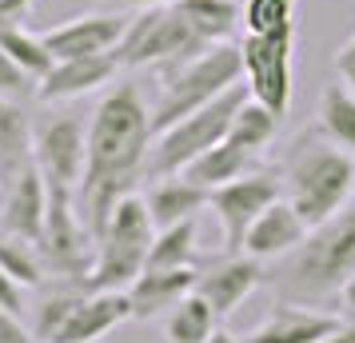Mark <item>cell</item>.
I'll return each mask as SVG.
<instances>
[{
	"label": "cell",
	"instance_id": "obj_39",
	"mask_svg": "<svg viewBox=\"0 0 355 343\" xmlns=\"http://www.w3.org/2000/svg\"><path fill=\"white\" fill-rule=\"evenodd\" d=\"M211 343H248V340H236V335H232V331H224V327H220V331H216V335H211Z\"/></svg>",
	"mask_w": 355,
	"mask_h": 343
},
{
	"label": "cell",
	"instance_id": "obj_16",
	"mask_svg": "<svg viewBox=\"0 0 355 343\" xmlns=\"http://www.w3.org/2000/svg\"><path fill=\"white\" fill-rule=\"evenodd\" d=\"M259 279H263V263L240 252V256H227V260L211 263L208 272H200V276H196V292L208 299L211 311H216L220 324H224L227 315L259 288Z\"/></svg>",
	"mask_w": 355,
	"mask_h": 343
},
{
	"label": "cell",
	"instance_id": "obj_32",
	"mask_svg": "<svg viewBox=\"0 0 355 343\" xmlns=\"http://www.w3.org/2000/svg\"><path fill=\"white\" fill-rule=\"evenodd\" d=\"M0 311H8V315H24V288H20L4 267H0Z\"/></svg>",
	"mask_w": 355,
	"mask_h": 343
},
{
	"label": "cell",
	"instance_id": "obj_24",
	"mask_svg": "<svg viewBox=\"0 0 355 343\" xmlns=\"http://www.w3.org/2000/svg\"><path fill=\"white\" fill-rule=\"evenodd\" d=\"M200 224L196 220H184V224H172V228H160L156 240H152V252H148L144 272H172V267H196L200 260Z\"/></svg>",
	"mask_w": 355,
	"mask_h": 343
},
{
	"label": "cell",
	"instance_id": "obj_22",
	"mask_svg": "<svg viewBox=\"0 0 355 343\" xmlns=\"http://www.w3.org/2000/svg\"><path fill=\"white\" fill-rule=\"evenodd\" d=\"M24 164H33V120L20 100L0 96V184H8Z\"/></svg>",
	"mask_w": 355,
	"mask_h": 343
},
{
	"label": "cell",
	"instance_id": "obj_4",
	"mask_svg": "<svg viewBox=\"0 0 355 343\" xmlns=\"http://www.w3.org/2000/svg\"><path fill=\"white\" fill-rule=\"evenodd\" d=\"M152 240H156V224L148 216L144 196L128 192L96 236V260L88 267V276L80 279L84 292H128L136 276L144 272Z\"/></svg>",
	"mask_w": 355,
	"mask_h": 343
},
{
	"label": "cell",
	"instance_id": "obj_36",
	"mask_svg": "<svg viewBox=\"0 0 355 343\" xmlns=\"http://www.w3.org/2000/svg\"><path fill=\"white\" fill-rule=\"evenodd\" d=\"M327 343H355V324H339L336 335H331Z\"/></svg>",
	"mask_w": 355,
	"mask_h": 343
},
{
	"label": "cell",
	"instance_id": "obj_20",
	"mask_svg": "<svg viewBox=\"0 0 355 343\" xmlns=\"http://www.w3.org/2000/svg\"><path fill=\"white\" fill-rule=\"evenodd\" d=\"M208 200H211L208 188L192 184L188 176H164L144 196V204H148V216H152L156 231H160V228H172V224H184V220H196L208 208Z\"/></svg>",
	"mask_w": 355,
	"mask_h": 343
},
{
	"label": "cell",
	"instance_id": "obj_37",
	"mask_svg": "<svg viewBox=\"0 0 355 343\" xmlns=\"http://www.w3.org/2000/svg\"><path fill=\"white\" fill-rule=\"evenodd\" d=\"M339 295H343V308L355 311V272H352V279L343 283V292H339Z\"/></svg>",
	"mask_w": 355,
	"mask_h": 343
},
{
	"label": "cell",
	"instance_id": "obj_5",
	"mask_svg": "<svg viewBox=\"0 0 355 343\" xmlns=\"http://www.w3.org/2000/svg\"><path fill=\"white\" fill-rule=\"evenodd\" d=\"M160 96L152 108V132L160 136L164 128H172L176 120L192 116L196 108L211 104L216 96H224L232 84L243 80V64H240V44H211L208 52H200L184 64L160 72Z\"/></svg>",
	"mask_w": 355,
	"mask_h": 343
},
{
	"label": "cell",
	"instance_id": "obj_19",
	"mask_svg": "<svg viewBox=\"0 0 355 343\" xmlns=\"http://www.w3.org/2000/svg\"><path fill=\"white\" fill-rule=\"evenodd\" d=\"M196 267H172V272H140L136 283L128 288L132 315L136 319H152L160 311L176 308L188 292H196Z\"/></svg>",
	"mask_w": 355,
	"mask_h": 343
},
{
	"label": "cell",
	"instance_id": "obj_18",
	"mask_svg": "<svg viewBox=\"0 0 355 343\" xmlns=\"http://www.w3.org/2000/svg\"><path fill=\"white\" fill-rule=\"evenodd\" d=\"M339 324L343 319L331 311H311L307 304H279L248 335V343H327Z\"/></svg>",
	"mask_w": 355,
	"mask_h": 343
},
{
	"label": "cell",
	"instance_id": "obj_25",
	"mask_svg": "<svg viewBox=\"0 0 355 343\" xmlns=\"http://www.w3.org/2000/svg\"><path fill=\"white\" fill-rule=\"evenodd\" d=\"M220 331V315L200 292H188L168 315V340L172 343H211Z\"/></svg>",
	"mask_w": 355,
	"mask_h": 343
},
{
	"label": "cell",
	"instance_id": "obj_11",
	"mask_svg": "<svg viewBox=\"0 0 355 343\" xmlns=\"http://www.w3.org/2000/svg\"><path fill=\"white\" fill-rule=\"evenodd\" d=\"M284 196V184L268 176V172H248L240 180L232 184H220V188H211V200H208V212L216 216V224L224 231V247L232 256H240L243 252V236L248 228L259 220V212L275 204V200Z\"/></svg>",
	"mask_w": 355,
	"mask_h": 343
},
{
	"label": "cell",
	"instance_id": "obj_26",
	"mask_svg": "<svg viewBox=\"0 0 355 343\" xmlns=\"http://www.w3.org/2000/svg\"><path fill=\"white\" fill-rule=\"evenodd\" d=\"M275 132H279V116L248 96L243 108L236 112V120H232V128H227V140H232L236 148H243V152L259 156V152L275 140Z\"/></svg>",
	"mask_w": 355,
	"mask_h": 343
},
{
	"label": "cell",
	"instance_id": "obj_29",
	"mask_svg": "<svg viewBox=\"0 0 355 343\" xmlns=\"http://www.w3.org/2000/svg\"><path fill=\"white\" fill-rule=\"evenodd\" d=\"M0 267L17 279L20 288H40L44 276H49V263L40 256V247L33 240L8 236V231H0Z\"/></svg>",
	"mask_w": 355,
	"mask_h": 343
},
{
	"label": "cell",
	"instance_id": "obj_9",
	"mask_svg": "<svg viewBox=\"0 0 355 343\" xmlns=\"http://www.w3.org/2000/svg\"><path fill=\"white\" fill-rule=\"evenodd\" d=\"M291 49H295V33L279 36H248L240 40V64H243V84L256 104L272 108L284 116L291 108V92H295V72H291Z\"/></svg>",
	"mask_w": 355,
	"mask_h": 343
},
{
	"label": "cell",
	"instance_id": "obj_10",
	"mask_svg": "<svg viewBox=\"0 0 355 343\" xmlns=\"http://www.w3.org/2000/svg\"><path fill=\"white\" fill-rule=\"evenodd\" d=\"M88 160V124L80 116H44L33 128V164L49 184L80 188Z\"/></svg>",
	"mask_w": 355,
	"mask_h": 343
},
{
	"label": "cell",
	"instance_id": "obj_30",
	"mask_svg": "<svg viewBox=\"0 0 355 343\" xmlns=\"http://www.w3.org/2000/svg\"><path fill=\"white\" fill-rule=\"evenodd\" d=\"M243 33L248 36L295 33L291 0H243Z\"/></svg>",
	"mask_w": 355,
	"mask_h": 343
},
{
	"label": "cell",
	"instance_id": "obj_7",
	"mask_svg": "<svg viewBox=\"0 0 355 343\" xmlns=\"http://www.w3.org/2000/svg\"><path fill=\"white\" fill-rule=\"evenodd\" d=\"M200 36L188 28V20L180 17L176 4H156V8H140V17L128 20V33L116 49L120 68H168L192 60L200 52H208Z\"/></svg>",
	"mask_w": 355,
	"mask_h": 343
},
{
	"label": "cell",
	"instance_id": "obj_34",
	"mask_svg": "<svg viewBox=\"0 0 355 343\" xmlns=\"http://www.w3.org/2000/svg\"><path fill=\"white\" fill-rule=\"evenodd\" d=\"M336 72H339V80H343V88L355 92V36L336 52Z\"/></svg>",
	"mask_w": 355,
	"mask_h": 343
},
{
	"label": "cell",
	"instance_id": "obj_23",
	"mask_svg": "<svg viewBox=\"0 0 355 343\" xmlns=\"http://www.w3.org/2000/svg\"><path fill=\"white\" fill-rule=\"evenodd\" d=\"M252 152H243V148H236L232 140H220L216 148H208L204 156H196L180 176H188L192 184H200V188H220V184H232L240 180V176H248L252 172Z\"/></svg>",
	"mask_w": 355,
	"mask_h": 343
},
{
	"label": "cell",
	"instance_id": "obj_33",
	"mask_svg": "<svg viewBox=\"0 0 355 343\" xmlns=\"http://www.w3.org/2000/svg\"><path fill=\"white\" fill-rule=\"evenodd\" d=\"M0 343H40L36 335H28V327L20 324V315L0 311Z\"/></svg>",
	"mask_w": 355,
	"mask_h": 343
},
{
	"label": "cell",
	"instance_id": "obj_35",
	"mask_svg": "<svg viewBox=\"0 0 355 343\" xmlns=\"http://www.w3.org/2000/svg\"><path fill=\"white\" fill-rule=\"evenodd\" d=\"M33 12V0H0V24H20Z\"/></svg>",
	"mask_w": 355,
	"mask_h": 343
},
{
	"label": "cell",
	"instance_id": "obj_28",
	"mask_svg": "<svg viewBox=\"0 0 355 343\" xmlns=\"http://www.w3.org/2000/svg\"><path fill=\"white\" fill-rule=\"evenodd\" d=\"M320 124L331 144L355 156V92H347L343 84H331L320 104Z\"/></svg>",
	"mask_w": 355,
	"mask_h": 343
},
{
	"label": "cell",
	"instance_id": "obj_12",
	"mask_svg": "<svg viewBox=\"0 0 355 343\" xmlns=\"http://www.w3.org/2000/svg\"><path fill=\"white\" fill-rule=\"evenodd\" d=\"M124 33H128V20L120 12H84V17H72L40 36H44V44H49V52L56 60H72V56L116 52Z\"/></svg>",
	"mask_w": 355,
	"mask_h": 343
},
{
	"label": "cell",
	"instance_id": "obj_27",
	"mask_svg": "<svg viewBox=\"0 0 355 343\" xmlns=\"http://www.w3.org/2000/svg\"><path fill=\"white\" fill-rule=\"evenodd\" d=\"M0 49L8 52L28 76H36V80H44L52 72V64H56V56L49 52L44 36L28 33L24 24H0Z\"/></svg>",
	"mask_w": 355,
	"mask_h": 343
},
{
	"label": "cell",
	"instance_id": "obj_3",
	"mask_svg": "<svg viewBox=\"0 0 355 343\" xmlns=\"http://www.w3.org/2000/svg\"><path fill=\"white\" fill-rule=\"evenodd\" d=\"M352 272H355V204H347L343 212H336L331 220H323L320 228L307 231V240L291 252L284 288L300 304H315V299L343 292Z\"/></svg>",
	"mask_w": 355,
	"mask_h": 343
},
{
	"label": "cell",
	"instance_id": "obj_15",
	"mask_svg": "<svg viewBox=\"0 0 355 343\" xmlns=\"http://www.w3.org/2000/svg\"><path fill=\"white\" fill-rule=\"evenodd\" d=\"M307 231L311 228L304 224V216L291 208V200L279 196L275 204H268V208L259 212V220L248 228V236H243V256H252V260H259V263L291 256V252L307 240Z\"/></svg>",
	"mask_w": 355,
	"mask_h": 343
},
{
	"label": "cell",
	"instance_id": "obj_6",
	"mask_svg": "<svg viewBox=\"0 0 355 343\" xmlns=\"http://www.w3.org/2000/svg\"><path fill=\"white\" fill-rule=\"evenodd\" d=\"M252 96L248 84H232L224 96H216L211 104L196 108L192 116L176 120L172 128H164L152 148H148V164H144V176L148 180H164V176H180L196 156H204L208 148H216L220 140H227V128L236 112L243 108V100Z\"/></svg>",
	"mask_w": 355,
	"mask_h": 343
},
{
	"label": "cell",
	"instance_id": "obj_14",
	"mask_svg": "<svg viewBox=\"0 0 355 343\" xmlns=\"http://www.w3.org/2000/svg\"><path fill=\"white\" fill-rule=\"evenodd\" d=\"M132 319V299L128 292H80L68 311V319L56 327L49 343H96L108 331Z\"/></svg>",
	"mask_w": 355,
	"mask_h": 343
},
{
	"label": "cell",
	"instance_id": "obj_38",
	"mask_svg": "<svg viewBox=\"0 0 355 343\" xmlns=\"http://www.w3.org/2000/svg\"><path fill=\"white\" fill-rule=\"evenodd\" d=\"M120 4H132V8H156V4H176V0H120Z\"/></svg>",
	"mask_w": 355,
	"mask_h": 343
},
{
	"label": "cell",
	"instance_id": "obj_31",
	"mask_svg": "<svg viewBox=\"0 0 355 343\" xmlns=\"http://www.w3.org/2000/svg\"><path fill=\"white\" fill-rule=\"evenodd\" d=\"M36 76H28L24 68L8 56V52L0 49V96L8 100H24V96H36Z\"/></svg>",
	"mask_w": 355,
	"mask_h": 343
},
{
	"label": "cell",
	"instance_id": "obj_2",
	"mask_svg": "<svg viewBox=\"0 0 355 343\" xmlns=\"http://www.w3.org/2000/svg\"><path fill=\"white\" fill-rule=\"evenodd\" d=\"M288 200L304 216L307 228H320L323 220L343 212L355 196V156L339 144L307 140L291 152L288 160Z\"/></svg>",
	"mask_w": 355,
	"mask_h": 343
},
{
	"label": "cell",
	"instance_id": "obj_13",
	"mask_svg": "<svg viewBox=\"0 0 355 343\" xmlns=\"http://www.w3.org/2000/svg\"><path fill=\"white\" fill-rule=\"evenodd\" d=\"M44 216H49V180L40 176L36 164H24L17 176L4 184V200H0V231L40 244Z\"/></svg>",
	"mask_w": 355,
	"mask_h": 343
},
{
	"label": "cell",
	"instance_id": "obj_1",
	"mask_svg": "<svg viewBox=\"0 0 355 343\" xmlns=\"http://www.w3.org/2000/svg\"><path fill=\"white\" fill-rule=\"evenodd\" d=\"M152 140H156L152 108L144 104L140 88L116 84L88 120V160H84V180L76 188V212L84 216L92 236H100L112 208L144 176Z\"/></svg>",
	"mask_w": 355,
	"mask_h": 343
},
{
	"label": "cell",
	"instance_id": "obj_8",
	"mask_svg": "<svg viewBox=\"0 0 355 343\" xmlns=\"http://www.w3.org/2000/svg\"><path fill=\"white\" fill-rule=\"evenodd\" d=\"M92 231L76 212V192L64 184H49V216H44V231H40V256L56 276L84 279L92 267Z\"/></svg>",
	"mask_w": 355,
	"mask_h": 343
},
{
	"label": "cell",
	"instance_id": "obj_21",
	"mask_svg": "<svg viewBox=\"0 0 355 343\" xmlns=\"http://www.w3.org/2000/svg\"><path fill=\"white\" fill-rule=\"evenodd\" d=\"M176 8L204 44H227L243 24V0H176Z\"/></svg>",
	"mask_w": 355,
	"mask_h": 343
},
{
	"label": "cell",
	"instance_id": "obj_17",
	"mask_svg": "<svg viewBox=\"0 0 355 343\" xmlns=\"http://www.w3.org/2000/svg\"><path fill=\"white\" fill-rule=\"evenodd\" d=\"M120 76V60L116 52H100V56H72V60H56L52 72L36 84V100L40 104H56V100H76L84 92H96L108 80Z\"/></svg>",
	"mask_w": 355,
	"mask_h": 343
}]
</instances>
